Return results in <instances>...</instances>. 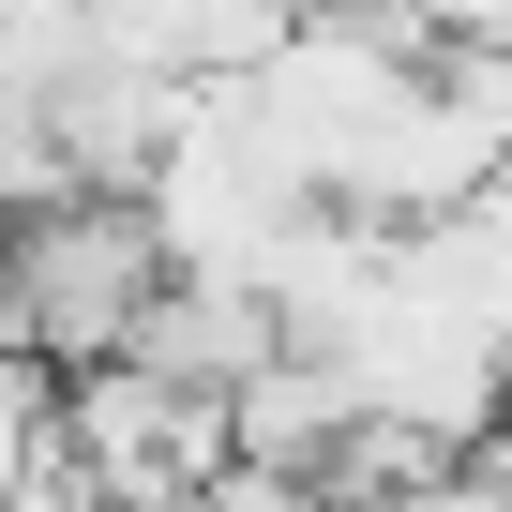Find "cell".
<instances>
[{
	"mask_svg": "<svg viewBox=\"0 0 512 512\" xmlns=\"http://www.w3.org/2000/svg\"><path fill=\"white\" fill-rule=\"evenodd\" d=\"M166 287V256L136 226V196H46V211H0V347H31L46 377L106 362L136 332V302Z\"/></svg>",
	"mask_w": 512,
	"mask_h": 512,
	"instance_id": "obj_1",
	"label": "cell"
},
{
	"mask_svg": "<svg viewBox=\"0 0 512 512\" xmlns=\"http://www.w3.org/2000/svg\"><path fill=\"white\" fill-rule=\"evenodd\" d=\"M61 467L106 512H196V482L226 467V392H181L151 362H76L61 377Z\"/></svg>",
	"mask_w": 512,
	"mask_h": 512,
	"instance_id": "obj_2",
	"label": "cell"
},
{
	"mask_svg": "<svg viewBox=\"0 0 512 512\" xmlns=\"http://www.w3.org/2000/svg\"><path fill=\"white\" fill-rule=\"evenodd\" d=\"M46 467H61V377L31 347H0V497H31Z\"/></svg>",
	"mask_w": 512,
	"mask_h": 512,
	"instance_id": "obj_3",
	"label": "cell"
},
{
	"mask_svg": "<svg viewBox=\"0 0 512 512\" xmlns=\"http://www.w3.org/2000/svg\"><path fill=\"white\" fill-rule=\"evenodd\" d=\"M196 512H332V497H317L302 467H241V452H226V467L196 482Z\"/></svg>",
	"mask_w": 512,
	"mask_h": 512,
	"instance_id": "obj_4",
	"label": "cell"
},
{
	"mask_svg": "<svg viewBox=\"0 0 512 512\" xmlns=\"http://www.w3.org/2000/svg\"><path fill=\"white\" fill-rule=\"evenodd\" d=\"M347 512H512L482 467H422V482H392V497H347Z\"/></svg>",
	"mask_w": 512,
	"mask_h": 512,
	"instance_id": "obj_5",
	"label": "cell"
}]
</instances>
